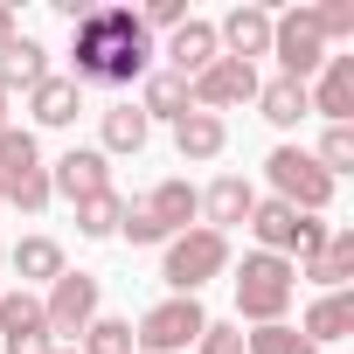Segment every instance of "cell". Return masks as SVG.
Listing matches in <instances>:
<instances>
[{
	"instance_id": "8",
	"label": "cell",
	"mask_w": 354,
	"mask_h": 354,
	"mask_svg": "<svg viewBox=\"0 0 354 354\" xmlns=\"http://www.w3.org/2000/svg\"><path fill=\"white\" fill-rule=\"evenodd\" d=\"M250 236H257V250H271V257H313L319 243H326V223L319 216H299V209H285V202H257L250 209Z\"/></svg>"
},
{
	"instance_id": "19",
	"label": "cell",
	"mask_w": 354,
	"mask_h": 354,
	"mask_svg": "<svg viewBox=\"0 0 354 354\" xmlns=\"http://www.w3.org/2000/svg\"><path fill=\"white\" fill-rule=\"evenodd\" d=\"M49 77V49L35 35H15L8 49H0V91H35Z\"/></svg>"
},
{
	"instance_id": "4",
	"label": "cell",
	"mask_w": 354,
	"mask_h": 354,
	"mask_svg": "<svg viewBox=\"0 0 354 354\" xmlns=\"http://www.w3.org/2000/svg\"><path fill=\"white\" fill-rule=\"evenodd\" d=\"M264 181H271V202H285V209H299V216H319V209L333 202V174H326L306 146H278V153L264 160Z\"/></svg>"
},
{
	"instance_id": "31",
	"label": "cell",
	"mask_w": 354,
	"mask_h": 354,
	"mask_svg": "<svg viewBox=\"0 0 354 354\" xmlns=\"http://www.w3.org/2000/svg\"><path fill=\"white\" fill-rule=\"evenodd\" d=\"M313 21L326 42H354V0H326V8H313Z\"/></svg>"
},
{
	"instance_id": "34",
	"label": "cell",
	"mask_w": 354,
	"mask_h": 354,
	"mask_svg": "<svg viewBox=\"0 0 354 354\" xmlns=\"http://www.w3.org/2000/svg\"><path fill=\"white\" fill-rule=\"evenodd\" d=\"M195 347H202V354H243V326H230V319H209Z\"/></svg>"
},
{
	"instance_id": "22",
	"label": "cell",
	"mask_w": 354,
	"mask_h": 354,
	"mask_svg": "<svg viewBox=\"0 0 354 354\" xmlns=\"http://www.w3.org/2000/svg\"><path fill=\"white\" fill-rule=\"evenodd\" d=\"M28 174H42V146L28 125H0V195H8L15 181H28Z\"/></svg>"
},
{
	"instance_id": "1",
	"label": "cell",
	"mask_w": 354,
	"mask_h": 354,
	"mask_svg": "<svg viewBox=\"0 0 354 354\" xmlns=\"http://www.w3.org/2000/svg\"><path fill=\"white\" fill-rule=\"evenodd\" d=\"M153 35L132 8H91L70 35V84L77 91H125V84H146L153 77Z\"/></svg>"
},
{
	"instance_id": "12",
	"label": "cell",
	"mask_w": 354,
	"mask_h": 354,
	"mask_svg": "<svg viewBox=\"0 0 354 354\" xmlns=\"http://www.w3.org/2000/svg\"><path fill=\"white\" fill-rule=\"evenodd\" d=\"M49 195H70V202L111 195V160H104L97 146H70V153L49 167Z\"/></svg>"
},
{
	"instance_id": "2",
	"label": "cell",
	"mask_w": 354,
	"mask_h": 354,
	"mask_svg": "<svg viewBox=\"0 0 354 354\" xmlns=\"http://www.w3.org/2000/svg\"><path fill=\"white\" fill-rule=\"evenodd\" d=\"M292 292H299L292 257H271V250H250L243 257V271H236V313L250 326H278L285 306H292Z\"/></svg>"
},
{
	"instance_id": "26",
	"label": "cell",
	"mask_w": 354,
	"mask_h": 354,
	"mask_svg": "<svg viewBox=\"0 0 354 354\" xmlns=\"http://www.w3.org/2000/svg\"><path fill=\"white\" fill-rule=\"evenodd\" d=\"M146 132H153V125H146L139 104H111V111H104V146H97V153H139Z\"/></svg>"
},
{
	"instance_id": "18",
	"label": "cell",
	"mask_w": 354,
	"mask_h": 354,
	"mask_svg": "<svg viewBox=\"0 0 354 354\" xmlns=\"http://www.w3.org/2000/svg\"><path fill=\"white\" fill-rule=\"evenodd\" d=\"M299 333H306L313 347H319V340H347V333H354V292H319V299L306 306Z\"/></svg>"
},
{
	"instance_id": "5",
	"label": "cell",
	"mask_w": 354,
	"mask_h": 354,
	"mask_svg": "<svg viewBox=\"0 0 354 354\" xmlns=\"http://www.w3.org/2000/svg\"><path fill=\"white\" fill-rule=\"evenodd\" d=\"M216 271H230V236H216V230H181L160 257V278L174 299H195Z\"/></svg>"
},
{
	"instance_id": "36",
	"label": "cell",
	"mask_w": 354,
	"mask_h": 354,
	"mask_svg": "<svg viewBox=\"0 0 354 354\" xmlns=\"http://www.w3.org/2000/svg\"><path fill=\"white\" fill-rule=\"evenodd\" d=\"M0 125H8V91H0Z\"/></svg>"
},
{
	"instance_id": "13",
	"label": "cell",
	"mask_w": 354,
	"mask_h": 354,
	"mask_svg": "<svg viewBox=\"0 0 354 354\" xmlns=\"http://www.w3.org/2000/svg\"><path fill=\"white\" fill-rule=\"evenodd\" d=\"M216 42H223V56H236V63L271 56V8H230V15L216 21Z\"/></svg>"
},
{
	"instance_id": "25",
	"label": "cell",
	"mask_w": 354,
	"mask_h": 354,
	"mask_svg": "<svg viewBox=\"0 0 354 354\" xmlns=\"http://www.w3.org/2000/svg\"><path fill=\"white\" fill-rule=\"evenodd\" d=\"M174 146H181V160H216L230 146V125L209 118V111H188L181 125H174Z\"/></svg>"
},
{
	"instance_id": "17",
	"label": "cell",
	"mask_w": 354,
	"mask_h": 354,
	"mask_svg": "<svg viewBox=\"0 0 354 354\" xmlns=\"http://www.w3.org/2000/svg\"><path fill=\"white\" fill-rule=\"evenodd\" d=\"M292 271L313 278V285H326V292H347V278H354V230H326V243L313 257H299Z\"/></svg>"
},
{
	"instance_id": "6",
	"label": "cell",
	"mask_w": 354,
	"mask_h": 354,
	"mask_svg": "<svg viewBox=\"0 0 354 354\" xmlns=\"http://www.w3.org/2000/svg\"><path fill=\"white\" fill-rule=\"evenodd\" d=\"M271 56H278V70H285L292 84H313V77H319V63H326V35H319L313 8H285V15H271Z\"/></svg>"
},
{
	"instance_id": "16",
	"label": "cell",
	"mask_w": 354,
	"mask_h": 354,
	"mask_svg": "<svg viewBox=\"0 0 354 354\" xmlns=\"http://www.w3.org/2000/svg\"><path fill=\"white\" fill-rule=\"evenodd\" d=\"M250 209H257V188L243 181V174H216V181H209V195H202V230H236V223H250Z\"/></svg>"
},
{
	"instance_id": "24",
	"label": "cell",
	"mask_w": 354,
	"mask_h": 354,
	"mask_svg": "<svg viewBox=\"0 0 354 354\" xmlns=\"http://www.w3.org/2000/svg\"><path fill=\"white\" fill-rule=\"evenodd\" d=\"M8 264H15V271H21L28 285H56V278L70 271V264H63V243H56V236H21V243L8 250Z\"/></svg>"
},
{
	"instance_id": "33",
	"label": "cell",
	"mask_w": 354,
	"mask_h": 354,
	"mask_svg": "<svg viewBox=\"0 0 354 354\" xmlns=\"http://www.w3.org/2000/svg\"><path fill=\"white\" fill-rule=\"evenodd\" d=\"M139 21H146V35H153V28H167V35H174V28L188 21V0H146Z\"/></svg>"
},
{
	"instance_id": "11",
	"label": "cell",
	"mask_w": 354,
	"mask_h": 354,
	"mask_svg": "<svg viewBox=\"0 0 354 354\" xmlns=\"http://www.w3.org/2000/svg\"><path fill=\"white\" fill-rule=\"evenodd\" d=\"M49 319H42V299L21 285V292H0V354H49Z\"/></svg>"
},
{
	"instance_id": "30",
	"label": "cell",
	"mask_w": 354,
	"mask_h": 354,
	"mask_svg": "<svg viewBox=\"0 0 354 354\" xmlns=\"http://www.w3.org/2000/svg\"><path fill=\"white\" fill-rule=\"evenodd\" d=\"M313 160L333 174V181H340V174H354V125H326V139H319Z\"/></svg>"
},
{
	"instance_id": "3",
	"label": "cell",
	"mask_w": 354,
	"mask_h": 354,
	"mask_svg": "<svg viewBox=\"0 0 354 354\" xmlns=\"http://www.w3.org/2000/svg\"><path fill=\"white\" fill-rule=\"evenodd\" d=\"M195 216H202V195H195L188 181H160L153 195L125 202V223H118V236H132V243H174V236H181Z\"/></svg>"
},
{
	"instance_id": "23",
	"label": "cell",
	"mask_w": 354,
	"mask_h": 354,
	"mask_svg": "<svg viewBox=\"0 0 354 354\" xmlns=\"http://www.w3.org/2000/svg\"><path fill=\"white\" fill-rule=\"evenodd\" d=\"M257 111H264L278 132H292L299 118H313V97H306V84H292V77H271V84H257Z\"/></svg>"
},
{
	"instance_id": "15",
	"label": "cell",
	"mask_w": 354,
	"mask_h": 354,
	"mask_svg": "<svg viewBox=\"0 0 354 354\" xmlns=\"http://www.w3.org/2000/svg\"><path fill=\"white\" fill-rule=\"evenodd\" d=\"M160 56H167V70H174V77H202V70L223 56V42H216V21H195V15H188L181 28L167 35V49H160Z\"/></svg>"
},
{
	"instance_id": "29",
	"label": "cell",
	"mask_w": 354,
	"mask_h": 354,
	"mask_svg": "<svg viewBox=\"0 0 354 354\" xmlns=\"http://www.w3.org/2000/svg\"><path fill=\"white\" fill-rule=\"evenodd\" d=\"M243 354H319L292 319H278V326H257V333H243Z\"/></svg>"
},
{
	"instance_id": "9",
	"label": "cell",
	"mask_w": 354,
	"mask_h": 354,
	"mask_svg": "<svg viewBox=\"0 0 354 354\" xmlns=\"http://www.w3.org/2000/svg\"><path fill=\"white\" fill-rule=\"evenodd\" d=\"M188 104L223 118L236 104H257V63H236V56H216L202 77H188Z\"/></svg>"
},
{
	"instance_id": "14",
	"label": "cell",
	"mask_w": 354,
	"mask_h": 354,
	"mask_svg": "<svg viewBox=\"0 0 354 354\" xmlns=\"http://www.w3.org/2000/svg\"><path fill=\"white\" fill-rule=\"evenodd\" d=\"M306 97H313V111H319L326 125H347V118H354V56H326L319 77L306 84Z\"/></svg>"
},
{
	"instance_id": "32",
	"label": "cell",
	"mask_w": 354,
	"mask_h": 354,
	"mask_svg": "<svg viewBox=\"0 0 354 354\" xmlns=\"http://www.w3.org/2000/svg\"><path fill=\"white\" fill-rule=\"evenodd\" d=\"M8 202H15L21 216H42V209H49V167H42V174H28V181H15V188H8Z\"/></svg>"
},
{
	"instance_id": "39",
	"label": "cell",
	"mask_w": 354,
	"mask_h": 354,
	"mask_svg": "<svg viewBox=\"0 0 354 354\" xmlns=\"http://www.w3.org/2000/svg\"><path fill=\"white\" fill-rule=\"evenodd\" d=\"M0 202H8V195H0Z\"/></svg>"
},
{
	"instance_id": "10",
	"label": "cell",
	"mask_w": 354,
	"mask_h": 354,
	"mask_svg": "<svg viewBox=\"0 0 354 354\" xmlns=\"http://www.w3.org/2000/svg\"><path fill=\"white\" fill-rule=\"evenodd\" d=\"M42 319H49V340H56V333L84 340V326L97 319V278H91V271H63V278L49 285V299H42Z\"/></svg>"
},
{
	"instance_id": "21",
	"label": "cell",
	"mask_w": 354,
	"mask_h": 354,
	"mask_svg": "<svg viewBox=\"0 0 354 354\" xmlns=\"http://www.w3.org/2000/svg\"><path fill=\"white\" fill-rule=\"evenodd\" d=\"M139 111H146V125L153 118H174V125H181L195 104H188V77H174V70H153L146 84H139Z\"/></svg>"
},
{
	"instance_id": "37",
	"label": "cell",
	"mask_w": 354,
	"mask_h": 354,
	"mask_svg": "<svg viewBox=\"0 0 354 354\" xmlns=\"http://www.w3.org/2000/svg\"><path fill=\"white\" fill-rule=\"evenodd\" d=\"M49 354H77V347H49Z\"/></svg>"
},
{
	"instance_id": "27",
	"label": "cell",
	"mask_w": 354,
	"mask_h": 354,
	"mask_svg": "<svg viewBox=\"0 0 354 354\" xmlns=\"http://www.w3.org/2000/svg\"><path fill=\"white\" fill-rule=\"evenodd\" d=\"M118 223H125V195H118V188H111V195H91V202H77V236L104 243V236H118Z\"/></svg>"
},
{
	"instance_id": "20",
	"label": "cell",
	"mask_w": 354,
	"mask_h": 354,
	"mask_svg": "<svg viewBox=\"0 0 354 354\" xmlns=\"http://www.w3.org/2000/svg\"><path fill=\"white\" fill-rule=\"evenodd\" d=\"M28 111H35V125H77V111H84V91L70 84V77H42L35 91H28Z\"/></svg>"
},
{
	"instance_id": "38",
	"label": "cell",
	"mask_w": 354,
	"mask_h": 354,
	"mask_svg": "<svg viewBox=\"0 0 354 354\" xmlns=\"http://www.w3.org/2000/svg\"><path fill=\"white\" fill-rule=\"evenodd\" d=\"M0 264H8V243H0Z\"/></svg>"
},
{
	"instance_id": "35",
	"label": "cell",
	"mask_w": 354,
	"mask_h": 354,
	"mask_svg": "<svg viewBox=\"0 0 354 354\" xmlns=\"http://www.w3.org/2000/svg\"><path fill=\"white\" fill-rule=\"evenodd\" d=\"M8 42H15V8L0 0V49H8Z\"/></svg>"
},
{
	"instance_id": "7",
	"label": "cell",
	"mask_w": 354,
	"mask_h": 354,
	"mask_svg": "<svg viewBox=\"0 0 354 354\" xmlns=\"http://www.w3.org/2000/svg\"><path fill=\"white\" fill-rule=\"evenodd\" d=\"M202 326H209L202 299H160V306H146V313H139L132 347H139V354H181V347H195V340H202Z\"/></svg>"
},
{
	"instance_id": "28",
	"label": "cell",
	"mask_w": 354,
	"mask_h": 354,
	"mask_svg": "<svg viewBox=\"0 0 354 354\" xmlns=\"http://www.w3.org/2000/svg\"><path fill=\"white\" fill-rule=\"evenodd\" d=\"M77 354H139V347H132V319H104V313H97V319L84 326Z\"/></svg>"
}]
</instances>
